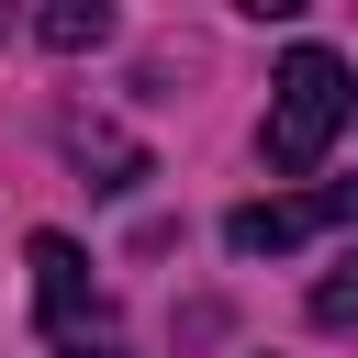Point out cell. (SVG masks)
Segmentation results:
<instances>
[{"label":"cell","instance_id":"6","mask_svg":"<svg viewBox=\"0 0 358 358\" xmlns=\"http://www.w3.org/2000/svg\"><path fill=\"white\" fill-rule=\"evenodd\" d=\"M302 313H313V324H324V336H347V324H358V257H347V268H324V280H313V302H302Z\"/></svg>","mask_w":358,"mask_h":358},{"label":"cell","instance_id":"1","mask_svg":"<svg viewBox=\"0 0 358 358\" xmlns=\"http://www.w3.org/2000/svg\"><path fill=\"white\" fill-rule=\"evenodd\" d=\"M347 112H358V78H347V56H324V45H291V56H280V78H268L257 157H268L280 179H302V168H324V145L347 134Z\"/></svg>","mask_w":358,"mask_h":358},{"label":"cell","instance_id":"2","mask_svg":"<svg viewBox=\"0 0 358 358\" xmlns=\"http://www.w3.org/2000/svg\"><path fill=\"white\" fill-rule=\"evenodd\" d=\"M336 224H358V179L235 201V213H224V246H235V257H291V246H313V235H336Z\"/></svg>","mask_w":358,"mask_h":358},{"label":"cell","instance_id":"3","mask_svg":"<svg viewBox=\"0 0 358 358\" xmlns=\"http://www.w3.org/2000/svg\"><path fill=\"white\" fill-rule=\"evenodd\" d=\"M34 313H45V336H78V324H101V291H90V257H78V235H34Z\"/></svg>","mask_w":358,"mask_h":358},{"label":"cell","instance_id":"4","mask_svg":"<svg viewBox=\"0 0 358 358\" xmlns=\"http://www.w3.org/2000/svg\"><path fill=\"white\" fill-rule=\"evenodd\" d=\"M67 157L90 168V190H134V179H145V157H134L112 123H67Z\"/></svg>","mask_w":358,"mask_h":358},{"label":"cell","instance_id":"5","mask_svg":"<svg viewBox=\"0 0 358 358\" xmlns=\"http://www.w3.org/2000/svg\"><path fill=\"white\" fill-rule=\"evenodd\" d=\"M34 34H45L56 56H78V45H101V34H112V11H101V0H56V11H34Z\"/></svg>","mask_w":358,"mask_h":358}]
</instances>
